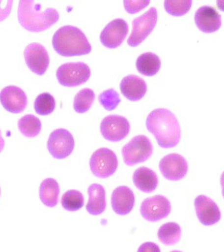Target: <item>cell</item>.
I'll list each match as a JSON object with an SVG mask.
<instances>
[{
  "label": "cell",
  "instance_id": "obj_1",
  "mask_svg": "<svg viewBox=\"0 0 224 252\" xmlns=\"http://www.w3.org/2000/svg\"><path fill=\"white\" fill-rule=\"evenodd\" d=\"M146 127L163 149L176 147L180 141V124L174 114L166 108H157L151 112L147 117Z\"/></svg>",
  "mask_w": 224,
  "mask_h": 252
},
{
  "label": "cell",
  "instance_id": "obj_27",
  "mask_svg": "<svg viewBox=\"0 0 224 252\" xmlns=\"http://www.w3.org/2000/svg\"><path fill=\"white\" fill-rule=\"evenodd\" d=\"M56 106L55 98L49 93H43L35 98L34 108L39 115H48L52 113Z\"/></svg>",
  "mask_w": 224,
  "mask_h": 252
},
{
  "label": "cell",
  "instance_id": "obj_6",
  "mask_svg": "<svg viewBox=\"0 0 224 252\" xmlns=\"http://www.w3.org/2000/svg\"><path fill=\"white\" fill-rule=\"evenodd\" d=\"M90 76V69L83 62L66 63L59 66L56 77L62 86L75 87L84 84Z\"/></svg>",
  "mask_w": 224,
  "mask_h": 252
},
{
  "label": "cell",
  "instance_id": "obj_17",
  "mask_svg": "<svg viewBox=\"0 0 224 252\" xmlns=\"http://www.w3.org/2000/svg\"><path fill=\"white\" fill-rule=\"evenodd\" d=\"M111 202L116 214L125 216L131 212L135 206V194L129 187L120 186L112 192Z\"/></svg>",
  "mask_w": 224,
  "mask_h": 252
},
{
  "label": "cell",
  "instance_id": "obj_33",
  "mask_svg": "<svg viewBox=\"0 0 224 252\" xmlns=\"http://www.w3.org/2000/svg\"><path fill=\"white\" fill-rule=\"evenodd\" d=\"M216 3H217L218 8L222 11H224V0H218Z\"/></svg>",
  "mask_w": 224,
  "mask_h": 252
},
{
  "label": "cell",
  "instance_id": "obj_32",
  "mask_svg": "<svg viewBox=\"0 0 224 252\" xmlns=\"http://www.w3.org/2000/svg\"><path fill=\"white\" fill-rule=\"evenodd\" d=\"M137 252H161V250L157 244L147 242L141 244Z\"/></svg>",
  "mask_w": 224,
  "mask_h": 252
},
{
  "label": "cell",
  "instance_id": "obj_29",
  "mask_svg": "<svg viewBox=\"0 0 224 252\" xmlns=\"http://www.w3.org/2000/svg\"><path fill=\"white\" fill-rule=\"evenodd\" d=\"M100 103L107 110L115 109L121 102L119 94L113 89H109L101 93L98 96Z\"/></svg>",
  "mask_w": 224,
  "mask_h": 252
},
{
  "label": "cell",
  "instance_id": "obj_20",
  "mask_svg": "<svg viewBox=\"0 0 224 252\" xmlns=\"http://www.w3.org/2000/svg\"><path fill=\"white\" fill-rule=\"evenodd\" d=\"M133 182L136 187L141 192L151 193L158 186V177L152 169L140 167L133 174Z\"/></svg>",
  "mask_w": 224,
  "mask_h": 252
},
{
  "label": "cell",
  "instance_id": "obj_24",
  "mask_svg": "<svg viewBox=\"0 0 224 252\" xmlns=\"http://www.w3.org/2000/svg\"><path fill=\"white\" fill-rule=\"evenodd\" d=\"M18 126L21 133L28 137H36L41 129L40 120L33 114H27L18 122Z\"/></svg>",
  "mask_w": 224,
  "mask_h": 252
},
{
  "label": "cell",
  "instance_id": "obj_37",
  "mask_svg": "<svg viewBox=\"0 0 224 252\" xmlns=\"http://www.w3.org/2000/svg\"><path fill=\"white\" fill-rule=\"evenodd\" d=\"M0 194H1V189H0Z\"/></svg>",
  "mask_w": 224,
  "mask_h": 252
},
{
  "label": "cell",
  "instance_id": "obj_2",
  "mask_svg": "<svg viewBox=\"0 0 224 252\" xmlns=\"http://www.w3.org/2000/svg\"><path fill=\"white\" fill-rule=\"evenodd\" d=\"M20 24L27 31H45L56 23L59 19L58 12L54 8H47L41 11L40 4L33 0H21L18 9Z\"/></svg>",
  "mask_w": 224,
  "mask_h": 252
},
{
  "label": "cell",
  "instance_id": "obj_30",
  "mask_svg": "<svg viewBox=\"0 0 224 252\" xmlns=\"http://www.w3.org/2000/svg\"><path fill=\"white\" fill-rule=\"evenodd\" d=\"M149 3V0H125L124 6L128 13L133 14L141 11L143 8L147 7Z\"/></svg>",
  "mask_w": 224,
  "mask_h": 252
},
{
  "label": "cell",
  "instance_id": "obj_31",
  "mask_svg": "<svg viewBox=\"0 0 224 252\" xmlns=\"http://www.w3.org/2000/svg\"><path fill=\"white\" fill-rule=\"evenodd\" d=\"M13 0H0V22L3 21L11 13Z\"/></svg>",
  "mask_w": 224,
  "mask_h": 252
},
{
  "label": "cell",
  "instance_id": "obj_11",
  "mask_svg": "<svg viewBox=\"0 0 224 252\" xmlns=\"http://www.w3.org/2000/svg\"><path fill=\"white\" fill-rule=\"evenodd\" d=\"M159 169L165 179L179 181L186 176L188 171V164L182 156L178 154H170L161 159Z\"/></svg>",
  "mask_w": 224,
  "mask_h": 252
},
{
  "label": "cell",
  "instance_id": "obj_19",
  "mask_svg": "<svg viewBox=\"0 0 224 252\" xmlns=\"http://www.w3.org/2000/svg\"><path fill=\"white\" fill-rule=\"evenodd\" d=\"M88 201L86 210L92 216H98L106 210V190L104 187L94 183L88 189Z\"/></svg>",
  "mask_w": 224,
  "mask_h": 252
},
{
  "label": "cell",
  "instance_id": "obj_15",
  "mask_svg": "<svg viewBox=\"0 0 224 252\" xmlns=\"http://www.w3.org/2000/svg\"><path fill=\"white\" fill-rule=\"evenodd\" d=\"M0 102L7 111L20 113L27 105V96L25 92L19 87H5L0 92Z\"/></svg>",
  "mask_w": 224,
  "mask_h": 252
},
{
  "label": "cell",
  "instance_id": "obj_18",
  "mask_svg": "<svg viewBox=\"0 0 224 252\" xmlns=\"http://www.w3.org/2000/svg\"><path fill=\"white\" fill-rule=\"evenodd\" d=\"M121 93L132 101H137L145 95L147 84L143 79L136 75H129L121 80L120 84Z\"/></svg>",
  "mask_w": 224,
  "mask_h": 252
},
{
  "label": "cell",
  "instance_id": "obj_10",
  "mask_svg": "<svg viewBox=\"0 0 224 252\" xmlns=\"http://www.w3.org/2000/svg\"><path fill=\"white\" fill-rule=\"evenodd\" d=\"M171 204L168 198L162 195L149 197L141 203L140 214L145 220L159 221L170 214Z\"/></svg>",
  "mask_w": 224,
  "mask_h": 252
},
{
  "label": "cell",
  "instance_id": "obj_36",
  "mask_svg": "<svg viewBox=\"0 0 224 252\" xmlns=\"http://www.w3.org/2000/svg\"><path fill=\"white\" fill-rule=\"evenodd\" d=\"M170 252H182L178 251V250H174V251H172Z\"/></svg>",
  "mask_w": 224,
  "mask_h": 252
},
{
  "label": "cell",
  "instance_id": "obj_5",
  "mask_svg": "<svg viewBox=\"0 0 224 252\" xmlns=\"http://www.w3.org/2000/svg\"><path fill=\"white\" fill-rule=\"evenodd\" d=\"M118 167L117 156L107 148H100L92 154L90 159V168L94 176L108 178L115 173Z\"/></svg>",
  "mask_w": 224,
  "mask_h": 252
},
{
  "label": "cell",
  "instance_id": "obj_23",
  "mask_svg": "<svg viewBox=\"0 0 224 252\" xmlns=\"http://www.w3.org/2000/svg\"><path fill=\"white\" fill-rule=\"evenodd\" d=\"M182 230L176 222H167L159 228L157 236L161 243L167 246H172L180 240Z\"/></svg>",
  "mask_w": 224,
  "mask_h": 252
},
{
  "label": "cell",
  "instance_id": "obj_14",
  "mask_svg": "<svg viewBox=\"0 0 224 252\" xmlns=\"http://www.w3.org/2000/svg\"><path fill=\"white\" fill-rule=\"evenodd\" d=\"M195 208L198 220L204 225H213L221 219V212L218 205L209 197L204 195L196 197Z\"/></svg>",
  "mask_w": 224,
  "mask_h": 252
},
{
  "label": "cell",
  "instance_id": "obj_3",
  "mask_svg": "<svg viewBox=\"0 0 224 252\" xmlns=\"http://www.w3.org/2000/svg\"><path fill=\"white\" fill-rule=\"evenodd\" d=\"M53 45L59 55L64 57L86 55L92 50L87 37L78 27L64 26L55 33Z\"/></svg>",
  "mask_w": 224,
  "mask_h": 252
},
{
  "label": "cell",
  "instance_id": "obj_8",
  "mask_svg": "<svg viewBox=\"0 0 224 252\" xmlns=\"http://www.w3.org/2000/svg\"><path fill=\"white\" fill-rule=\"evenodd\" d=\"M74 138L67 129H57L49 136L47 148L49 153L56 159H64L74 151Z\"/></svg>",
  "mask_w": 224,
  "mask_h": 252
},
{
  "label": "cell",
  "instance_id": "obj_35",
  "mask_svg": "<svg viewBox=\"0 0 224 252\" xmlns=\"http://www.w3.org/2000/svg\"><path fill=\"white\" fill-rule=\"evenodd\" d=\"M220 183H221L222 188V195H223L224 198V171L222 174L221 179H220Z\"/></svg>",
  "mask_w": 224,
  "mask_h": 252
},
{
  "label": "cell",
  "instance_id": "obj_26",
  "mask_svg": "<svg viewBox=\"0 0 224 252\" xmlns=\"http://www.w3.org/2000/svg\"><path fill=\"white\" fill-rule=\"evenodd\" d=\"M95 94L93 90L84 88L77 94L74 98V107L78 113H84L89 110L93 103Z\"/></svg>",
  "mask_w": 224,
  "mask_h": 252
},
{
  "label": "cell",
  "instance_id": "obj_28",
  "mask_svg": "<svg viewBox=\"0 0 224 252\" xmlns=\"http://www.w3.org/2000/svg\"><path fill=\"white\" fill-rule=\"evenodd\" d=\"M192 4V0H166L164 6L167 13L178 17L188 13Z\"/></svg>",
  "mask_w": 224,
  "mask_h": 252
},
{
  "label": "cell",
  "instance_id": "obj_9",
  "mask_svg": "<svg viewBox=\"0 0 224 252\" xmlns=\"http://www.w3.org/2000/svg\"><path fill=\"white\" fill-rule=\"evenodd\" d=\"M131 126L123 116L109 115L104 118L100 124V131L108 141L118 142L125 139L129 133Z\"/></svg>",
  "mask_w": 224,
  "mask_h": 252
},
{
  "label": "cell",
  "instance_id": "obj_4",
  "mask_svg": "<svg viewBox=\"0 0 224 252\" xmlns=\"http://www.w3.org/2000/svg\"><path fill=\"white\" fill-rule=\"evenodd\" d=\"M153 154V145L145 135L135 136L122 149L124 162L129 166L144 162Z\"/></svg>",
  "mask_w": 224,
  "mask_h": 252
},
{
  "label": "cell",
  "instance_id": "obj_21",
  "mask_svg": "<svg viewBox=\"0 0 224 252\" xmlns=\"http://www.w3.org/2000/svg\"><path fill=\"white\" fill-rule=\"evenodd\" d=\"M60 187L58 182L53 178H47L41 183L39 188V197L46 206H56L58 202Z\"/></svg>",
  "mask_w": 224,
  "mask_h": 252
},
{
  "label": "cell",
  "instance_id": "obj_34",
  "mask_svg": "<svg viewBox=\"0 0 224 252\" xmlns=\"http://www.w3.org/2000/svg\"><path fill=\"white\" fill-rule=\"evenodd\" d=\"M4 145H5V141H4L3 137H2L1 130H0V153L3 149Z\"/></svg>",
  "mask_w": 224,
  "mask_h": 252
},
{
  "label": "cell",
  "instance_id": "obj_22",
  "mask_svg": "<svg viewBox=\"0 0 224 252\" xmlns=\"http://www.w3.org/2000/svg\"><path fill=\"white\" fill-rule=\"evenodd\" d=\"M160 58L155 53L146 52L138 57L137 70L140 74L146 76H152L159 72L161 68Z\"/></svg>",
  "mask_w": 224,
  "mask_h": 252
},
{
  "label": "cell",
  "instance_id": "obj_12",
  "mask_svg": "<svg viewBox=\"0 0 224 252\" xmlns=\"http://www.w3.org/2000/svg\"><path fill=\"white\" fill-rule=\"evenodd\" d=\"M129 32V26L123 19L110 22L100 33V41L108 48H116L125 40Z\"/></svg>",
  "mask_w": 224,
  "mask_h": 252
},
{
  "label": "cell",
  "instance_id": "obj_16",
  "mask_svg": "<svg viewBox=\"0 0 224 252\" xmlns=\"http://www.w3.org/2000/svg\"><path fill=\"white\" fill-rule=\"evenodd\" d=\"M196 27L204 33H212L220 29L222 25L221 16L214 7L202 6L195 14Z\"/></svg>",
  "mask_w": 224,
  "mask_h": 252
},
{
  "label": "cell",
  "instance_id": "obj_25",
  "mask_svg": "<svg viewBox=\"0 0 224 252\" xmlns=\"http://www.w3.org/2000/svg\"><path fill=\"white\" fill-rule=\"evenodd\" d=\"M61 204L68 212H76L84 206V196L82 193L76 190L67 191L62 195Z\"/></svg>",
  "mask_w": 224,
  "mask_h": 252
},
{
  "label": "cell",
  "instance_id": "obj_13",
  "mask_svg": "<svg viewBox=\"0 0 224 252\" xmlns=\"http://www.w3.org/2000/svg\"><path fill=\"white\" fill-rule=\"evenodd\" d=\"M25 58L28 68L38 75L46 72L50 62L47 49L38 43H30L26 47Z\"/></svg>",
  "mask_w": 224,
  "mask_h": 252
},
{
  "label": "cell",
  "instance_id": "obj_7",
  "mask_svg": "<svg viewBox=\"0 0 224 252\" xmlns=\"http://www.w3.org/2000/svg\"><path fill=\"white\" fill-rule=\"evenodd\" d=\"M156 8L151 7L143 15L136 18L133 21V31L128 39V44L136 47L154 29L157 21Z\"/></svg>",
  "mask_w": 224,
  "mask_h": 252
}]
</instances>
